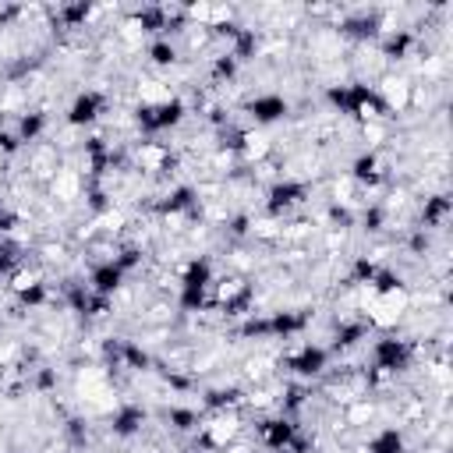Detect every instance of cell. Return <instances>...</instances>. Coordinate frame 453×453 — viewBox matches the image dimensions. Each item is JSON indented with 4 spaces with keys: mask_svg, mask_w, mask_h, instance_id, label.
<instances>
[{
    "mask_svg": "<svg viewBox=\"0 0 453 453\" xmlns=\"http://www.w3.org/2000/svg\"><path fill=\"white\" fill-rule=\"evenodd\" d=\"M245 291H248V287H245V277L231 273V277H219V280H216L212 298H216V305H219V308H226V305H234V301H238Z\"/></svg>",
    "mask_w": 453,
    "mask_h": 453,
    "instance_id": "5b68a950",
    "label": "cell"
},
{
    "mask_svg": "<svg viewBox=\"0 0 453 453\" xmlns=\"http://www.w3.org/2000/svg\"><path fill=\"white\" fill-rule=\"evenodd\" d=\"M202 432H205V442L209 446H216V449H226L238 435H241V418H238V411H219L216 418H209L205 425H202Z\"/></svg>",
    "mask_w": 453,
    "mask_h": 453,
    "instance_id": "6da1fadb",
    "label": "cell"
},
{
    "mask_svg": "<svg viewBox=\"0 0 453 453\" xmlns=\"http://www.w3.org/2000/svg\"><path fill=\"white\" fill-rule=\"evenodd\" d=\"M358 117H361L365 124L379 121V117H382V114H379V103H372V99H361V103H358Z\"/></svg>",
    "mask_w": 453,
    "mask_h": 453,
    "instance_id": "4fadbf2b",
    "label": "cell"
},
{
    "mask_svg": "<svg viewBox=\"0 0 453 453\" xmlns=\"http://www.w3.org/2000/svg\"><path fill=\"white\" fill-rule=\"evenodd\" d=\"M351 195H354V177H337L333 181V198L337 202H351Z\"/></svg>",
    "mask_w": 453,
    "mask_h": 453,
    "instance_id": "8fae6325",
    "label": "cell"
},
{
    "mask_svg": "<svg viewBox=\"0 0 453 453\" xmlns=\"http://www.w3.org/2000/svg\"><path fill=\"white\" fill-rule=\"evenodd\" d=\"M344 418H347V425H368V421L375 418V407H372L368 400H351Z\"/></svg>",
    "mask_w": 453,
    "mask_h": 453,
    "instance_id": "9c48e42d",
    "label": "cell"
},
{
    "mask_svg": "<svg viewBox=\"0 0 453 453\" xmlns=\"http://www.w3.org/2000/svg\"><path fill=\"white\" fill-rule=\"evenodd\" d=\"M4 167H8V152H4V145H0V174H4Z\"/></svg>",
    "mask_w": 453,
    "mask_h": 453,
    "instance_id": "2e32d148",
    "label": "cell"
},
{
    "mask_svg": "<svg viewBox=\"0 0 453 453\" xmlns=\"http://www.w3.org/2000/svg\"><path fill=\"white\" fill-rule=\"evenodd\" d=\"M135 163H138L145 174H159V170L170 163V152H167V145H159V142H142L138 152H135Z\"/></svg>",
    "mask_w": 453,
    "mask_h": 453,
    "instance_id": "277c9868",
    "label": "cell"
},
{
    "mask_svg": "<svg viewBox=\"0 0 453 453\" xmlns=\"http://www.w3.org/2000/svg\"><path fill=\"white\" fill-rule=\"evenodd\" d=\"M142 103H170V89L163 82H149L142 89Z\"/></svg>",
    "mask_w": 453,
    "mask_h": 453,
    "instance_id": "30bf717a",
    "label": "cell"
},
{
    "mask_svg": "<svg viewBox=\"0 0 453 453\" xmlns=\"http://www.w3.org/2000/svg\"><path fill=\"white\" fill-rule=\"evenodd\" d=\"M241 156H245L248 163H262V159L270 156V138H266L262 131H245V138H241Z\"/></svg>",
    "mask_w": 453,
    "mask_h": 453,
    "instance_id": "8992f818",
    "label": "cell"
},
{
    "mask_svg": "<svg viewBox=\"0 0 453 453\" xmlns=\"http://www.w3.org/2000/svg\"><path fill=\"white\" fill-rule=\"evenodd\" d=\"M50 195L57 202H75L82 195V174L71 170V167H57L54 181H50Z\"/></svg>",
    "mask_w": 453,
    "mask_h": 453,
    "instance_id": "3957f363",
    "label": "cell"
},
{
    "mask_svg": "<svg viewBox=\"0 0 453 453\" xmlns=\"http://www.w3.org/2000/svg\"><path fill=\"white\" fill-rule=\"evenodd\" d=\"M226 453H252L248 446H226Z\"/></svg>",
    "mask_w": 453,
    "mask_h": 453,
    "instance_id": "e0dca14e",
    "label": "cell"
},
{
    "mask_svg": "<svg viewBox=\"0 0 453 453\" xmlns=\"http://www.w3.org/2000/svg\"><path fill=\"white\" fill-rule=\"evenodd\" d=\"M361 135H365V142H368V145H379V142L386 138V128H382L379 121H372V124H365V128H361Z\"/></svg>",
    "mask_w": 453,
    "mask_h": 453,
    "instance_id": "5bb4252c",
    "label": "cell"
},
{
    "mask_svg": "<svg viewBox=\"0 0 453 453\" xmlns=\"http://www.w3.org/2000/svg\"><path fill=\"white\" fill-rule=\"evenodd\" d=\"M32 174L43 177V181H54V174H57V152L54 149H40L32 156Z\"/></svg>",
    "mask_w": 453,
    "mask_h": 453,
    "instance_id": "ba28073f",
    "label": "cell"
},
{
    "mask_svg": "<svg viewBox=\"0 0 453 453\" xmlns=\"http://www.w3.org/2000/svg\"><path fill=\"white\" fill-rule=\"evenodd\" d=\"M379 92H382V103H386L389 110H397V114L411 110V82H407V78L386 75L382 85H379Z\"/></svg>",
    "mask_w": 453,
    "mask_h": 453,
    "instance_id": "7a4b0ae2",
    "label": "cell"
},
{
    "mask_svg": "<svg viewBox=\"0 0 453 453\" xmlns=\"http://www.w3.org/2000/svg\"><path fill=\"white\" fill-rule=\"evenodd\" d=\"M40 280H43L40 270L22 266V270H15V277H11V291H15V294H32V291L40 287Z\"/></svg>",
    "mask_w": 453,
    "mask_h": 453,
    "instance_id": "52a82bcc",
    "label": "cell"
},
{
    "mask_svg": "<svg viewBox=\"0 0 453 453\" xmlns=\"http://www.w3.org/2000/svg\"><path fill=\"white\" fill-rule=\"evenodd\" d=\"M40 252H43V259H47V262H64V259H68V248H64L61 241H57V245H54V241H47Z\"/></svg>",
    "mask_w": 453,
    "mask_h": 453,
    "instance_id": "7c38bea8",
    "label": "cell"
},
{
    "mask_svg": "<svg viewBox=\"0 0 453 453\" xmlns=\"http://www.w3.org/2000/svg\"><path fill=\"white\" fill-rule=\"evenodd\" d=\"M248 404H252V407H270V404H273V393H270V389H252V393H248Z\"/></svg>",
    "mask_w": 453,
    "mask_h": 453,
    "instance_id": "9a60e30c",
    "label": "cell"
}]
</instances>
